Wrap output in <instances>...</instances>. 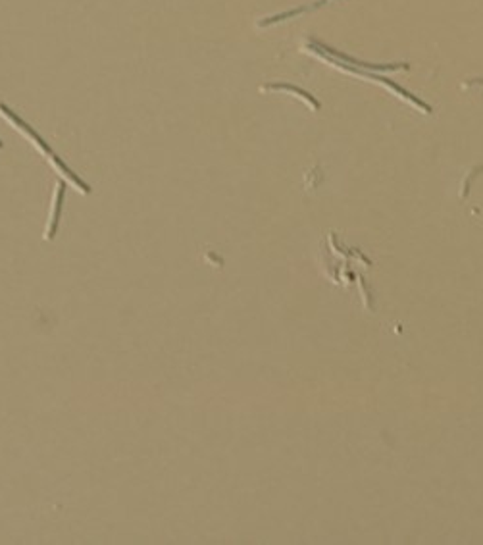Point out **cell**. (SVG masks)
<instances>
[{"label": "cell", "mask_w": 483, "mask_h": 545, "mask_svg": "<svg viewBox=\"0 0 483 545\" xmlns=\"http://www.w3.org/2000/svg\"><path fill=\"white\" fill-rule=\"evenodd\" d=\"M0 149H2V141H0Z\"/></svg>", "instance_id": "3957f363"}, {"label": "cell", "mask_w": 483, "mask_h": 545, "mask_svg": "<svg viewBox=\"0 0 483 545\" xmlns=\"http://www.w3.org/2000/svg\"><path fill=\"white\" fill-rule=\"evenodd\" d=\"M0 114H2L4 118L8 119V121H12V126H14V128H17V129H19V131H22V133H24V135L29 137V139H31V141H33V143H35V146H37V149H39L41 153L46 154L49 158H52V156H54V153H52V149H51V146H49V143L44 141L43 137L39 135V133H37V131H35V129L31 128V126H29L27 121H24V119L19 118L16 112L10 110L8 106H6V104H4V103H0Z\"/></svg>", "instance_id": "6da1fadb"}, {"label": "cell", "mask_w": 483, "mask_h": 545, "mask_svg": "<svg viewBox=\"0 0 483 545\" xmlns=\"http://www.w3.org/2000/svg\"><path fill=\"white\" fill-rule=\"evenodd\" d=\"M64 193H66V183L58 181L56 185V195H54V203H52V212H51V226L46 231V239H54L56 230H58L60 221V212H62V205H64Z\"/></svg>", "instance_id": "7a4b0ae2"}]
</instances>
